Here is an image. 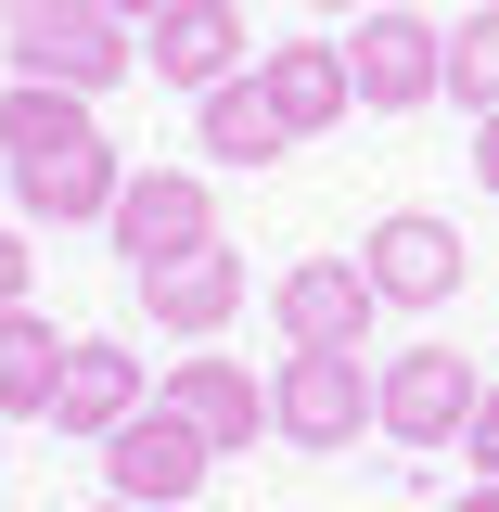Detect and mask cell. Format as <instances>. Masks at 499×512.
<instances>
[{
  "label": "cell",
  "instance_id": "cell-24",
  "mask_svg": "<svg viewBox=\"0 0 499 512\" xmlns=\"http://www.w3.org/2000/svg\"><path fill=\"white\" fill-rule=\"evenodd\" d=\"M320 13H346V0H320Z\"/></svg>",
  "mask_w": 499,
  "mask_h": 512
},
{
  "label": "cell",
  "instance_id": "cell-3",
  "mask_svg": "<svg viewBox=\"0 0 499 512\" xmlns=\"http://www.w3.org/2000/svg\"><path fill=\"white\" fill-rule=\"evenodd\" d=\"M269 436L359 448V436H372V359H359V346H295V359L269 372Z\"/></svg>",
  "mask_w": 499,
  "mask_h": 512
},
{
  "label": "cell",
  "instance_id": "cell-21",
  "mask_svg": "<svg viewBox=\"0 0 499 512\" xmlns=\"http://www.w3.org/2000/svg\"><path fill=\"white\" fill-rule=\"evenodd\" d=\"M103 13H116V26H128V39H141V26H154V13H167V0H103Z\"/></svg>",
  "mask_w": 499,
  "mask_h": 512
},
{
  "label": "cell",
  "instance_id": "cell-6",
  "mask_svg": "<svg viewBox=\"0 0 499 512\" xmlns=\"http://www.w3.org/2000/svg\"><path fill=\"white\" fill-rule=\"evenodd\" d=\"M116 256H128V282L141 269H167V256H192V244H218V192L192 180V167H128V192H116Z\"/></svg>",
  "mask_w": 499,
  "mask_h": 512
},
{
  "label": "cell",
  "instance_id": "cell-11",
  "mask_svg": "<svg viewBox=\"0 0 499 512\" xmlns=\"http://www.w3.org/2000/svg\"><path fill=\"white\" fill-rule=\"evenodd\" d=\"M256 90H269V116L320 141L333 116H359V77H346V39H269L256 52Z\"/></svg>",
  "mask_w": 499,
  "mask_h": 512
},
{
  "label": "cell",
  "instance_id": "cell-19",
  "mask_svg": "<svg viewBox=\"0 0 499 512\" xmlns=\"http://www.w3.org/2000/svg\"><path fill=\"white\" fill-rule=\"evenodd\" d=\"M0 308H26V231H0Z\"/></svg>",
  "mask_w": 499,
  "mask_h": 512
},
{
  "label": "cell",
  "instance_id": "cell-1",
  "mask_svg": "<svg viewBox=\"0 0 499 512\" xmlns=\"http://www.w3.org/2000/svg\"><path fill=\"white\" fill-rule=\"evenodd\" d=\"M0 167H13V205L26 218H52V231H77V218H116V141L90 128V90H52V77H13L0 90Z\"/></svg>",
  "mask_w": 499,
  "mask_h": 512
},
{
  "label": "cell",
  "instance_id": "cell-18",
  "mask_svg": "<svg viewBox=\"0 0 499 512\" xmlns=\"http://www.w3.org/2000/svg\"><path fill=\"white\" fill-rule=\"evenodd\" d=\"M461 448H474V487H499V384L474 397V423H461Z\"/></svg>",
  "mask_w": 499,
  "mask_h": 512
},
{
  "label": "cell",
  "instance_id": "cell-8",
  "mask_svg": "<svg viewBox=\"0 0 499 512\" xmlns=\"http://www.w3.org/2000/svg\"><path fill=\"white\" fill-rule=\"evenodd\" d=\"M205 461H218V448H205L180 410L154 397V410H128L116 436H103V487H116V500H141V512H180L192 487H205Z\"/></svg>",
  "mask_w": 499,
  "mask_h": 512
},
{
  "label": "cell",
  "instance_id": "cell-12",
  "mask_svg": "<svg viewBox=\"0 0 499 512\" xmlns=\"http://www.w3.org/2000/svg\"><path fill=\"white\" fill-rule=\"evenodd\" d=\"M128 410H154V384H141V359H128L116 333H77V346H64V384H52V423L64 436H116Z\"/></svg>",
  "mask_w": 499,
  "mask_h": 512
},
{
  "label": "cell",
  "instance_id": "cell-2",
  "mask_svg": "<svg viewBox=\"0 0 499 512\" xmlns=\"http://www.w3.org/2000/svg\"><path fill=\"white\" fill-rule=\"evenodd\" d=\"M0 52H13V77H52V90H116L128 64H141V39H128L103 0H0Z\"/></svg>",
  "mask_w": 499,
  "mask_h": 512
},
{
  "label": "cell",
  "instance_id": "cell-16",
  "mask_svg": "<svg viewBox=\"0 0 499 512\" xmlns=\"http://www.w3.org/2000/svg\"><path fill=\"white\" fill-rule=\"evenodd\" d=\"M52 384H64V333L39 308H0V423H52Z\"/></svg>",
  "mask_w": 499,
  "mask_h": 512
},
{
  "label": "cell",
  "instance_id": "cell-9",
  "mask_svg": "<svg viewBox=\"0 0 499 512\" xmlns=\"http://www.w3.org/2000/svg\"><path fill=\"white\" fill-rule=\"evenodd\" d=\"M269 320H282V346H372L384 295H372L359 256H295V269L269 282Z\"/></svg>",
  "mask_w": 499,
  "mask_h": 512
},
{
  "label": "cell",
  "instance_id": "cell-22",
  "mask_svg": "<svg viewBox=\"0 0 499 512\" xmlns=\"http://www.w3.org/2000/svg\"><path fill=\"white\" fill-rule=\"evenodd\" d=\"M448 512H499V487H461V500H448Z\"/></svg>",
  "mask_w": 499,
  "mask_h": 512
},
{
  "label": "cell",
  "instance_id": "cell-4",
  "mask_svg": "<svg viewBox=\"0 0 499 512\" xmlns=\"http://www.w3.org/2000/svg\"><path fill=\"white\" fill-rule=\"evenodd\" d=\"M359 269H372L384 308H448V295L474 282V244L448 231L436 205H384L372 231H359Z\"/></svg>",
  "mask_w": 499,
  "mask_h": 512
},
{
  "label": "cell",
  "instance_id": "cell-5",
  "mask_svg": "<svg viewBox=\"0 0 499 512\" xmlns=\"http://www.w3.org/2000/svg\"><path fill=\"white\" fill-rule=\"evenodd\" d=\"M474 397H487V384H474L461 346H397V359L372 372V423H384L397 448H461Z\"/></svg>",
  "mask_w": 499,
  "mask_h": 512
},
{
  "label": "cell",
  "instance_id": "cell-14",
  "mask_svg": "<svg viewBox=\"0 0 499 512\" xmlns=\"http://www.w3.org/2000/svg\"><path fill=\"white\" fill-rule=\"evenodd\" d=\"M154 397H167L205 448H256V423H269V384H256L244 359H167V384H154Z\"/></svg>",
  "mask_w": 499,
  "mask_h": 512
},
{
  "label": "cell",
  "instance_id": "cell-10",
  "mask_svg": "<svg viewBox=\"0 0 499 512\" xmlns=\"http://www.w3.org/2000/svg\"><path fill=\"white\" fill-rule=\"evenodd\" d=\"M141 64L167 77V90H218V77H244L256 64V39H244V0H167L154 26H141Z\"/></svg>",
  "mask_w": 499,
  "mask_h": 512
},
{
  "label": "cell",
  "instance_id": "cell-23",
  "mask_svg": "<svg viewBox=\"0 0 499 512\" xmlns=\"http://www.w3.org/2000/svg\"><path fill=\"white\" fill-rule=\"evenodd\" d=\"M103 512H141V500H103Z\"/></svg>",
  "mask_w": 499,
  "mask_h": 512
},
{
  "label": "cell",
  "instance_id": "cell-13",
  "mask_svg": "<svg viewBox=\"0 0 499 512\" xmlns=\"http://www.w3.org/2000/svg\"><path fill=\"white\" fill-rule=\"evenodd\" d=\"M141 308H154V333L205 346L218 320L244 308V256H231V244H192V256H167V269H141Z\"/></svg>",
  "mask_w": 499,
  "mask_h": 512
},
{
  "label": "cell",
  "instance_id": "cell-20",
  "mask_svg": "<svg viewBox=\"0 0 499 512\" xmlns=\"http://www.w3.org/2000/svg\"><path fill=\"white\" fill-rule=\"evenodd\" d=\"M474 180L499 192V116H474Z\"/></svg>",
  "mask_w": 499,
  "mask_h": 512
},
{
  "label": "cell",
  "instance_id": "cell-15",
  "mask_svg": "<svg viewBox=\"0 0 499 512\" xmlns=\"http://www.w3.org/2000/svg\"><path fill=\"white\" fill-rule=\"evenodd\" d=\"M192 141H205L218 167H269V154H282L295 128L269 116V90H256V64H244V77H218V90L192 103Z\"/></svg>",
  "mask_w": 499,
  "mask_h": 512
},
{
  "label": "cell",
  "instance_id": "cell-7",
  "mask_svg": "<svg viewBox=\"0 0 499 512\" xmlns=\"http://www.w3.org/2000/svg\"><path fill=\"white\" fill-rule=\"evenodd\" d=\"M346 77H359V103L372 116H410V103H436L448 90V26H423V13H359V39H346Z\"/></svg>",
  "mask_w": 499,
  "mask_h": 512
},
{
  "label": "cell",
  "instance_id": "cell-17",
  "mask_svg": "<svg viewBox=\"0 0 499 512\" xmlns=\"http://www.w3.org/2000/svg\"><path fill=\"white\" fill-rule=\"evenodd\" d=\"M448 90H461V116H499V0L448 26Z\"/></svg>",
  "mask_w": 499,
  "mask_h": 512
}]
</instances>
